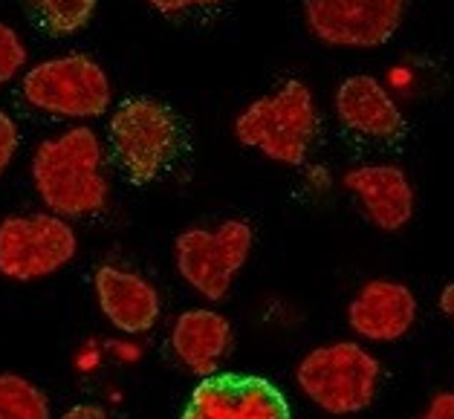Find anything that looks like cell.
Segmentation results:
<instances>
[{
	"label": "cell",
	"instance_id": "cell-1",
	"mask_svg": "<svg viewBox=\"0 0 454 419\" xmlns=\"http://www.w3.org/2000/svg\"><path fill=\"white\" fill-rule=\"evenodd\" d=\"M32 185L41 203L64 220L105 212L110 185L96 130L79 125L43 139L32 153Z\"/></svg>",
	"mask_w": 454,
	"mask_h": 419
},
{
	"label": "cell",
	"instance_id": "cell-2",
	"mask_svg": "<svg viewBox=\"0 0 454 419\" xmlns=\"http://www.w3.org/2000/svg\"><path fill=\"white\" fill-rule=\"evenodd\" d=\"M316 130V98L301 79H286L278 90L254 98L235 119V139L243 148L261 151L267 159L290 168L307 162Z\"/></svg>",
	"mask_w": 454,
	"mask_h": 419
},
{
	"label": "cell",
	"instance_id": "cell-3",
	"mask_svg": "<svg viewBox=\"0 0 454 419\" xmlns=\"http://www.w3.org/2000/svg\"><path fill=\"white\" fill-rule=\"evenodd\" d=\"M119 168L130 182L148 185L171 168L185 145V130L174 110L151 96L119 102L107 125Z\"/></svg>",
	"mask_w": 454,
	"mask_h": 419
},
{
	"label": "cell",
	"instance_id": "cell-4",
	"mask_svg": "<svg viewBox=\"0 0 454 419\" xmlns=\"http://www.w3.org/2000/svg\"><path fill=\"white\" fill-rule=\"evenodd\" d=\"M382 368L371 350L356 341L318 345L298 361L295 382L316 407L333 416L362 414L380 391Z\"/></svg>",
	"mask_w": 454,
	"mask_h": 419
},
{
	"label": "cell",
	"instance_id": "cell-5",
	"mask_svg": "<svg viewBox=\"0 0 454 419\" xmlns=\"http://www.w3.org/2000/svg\"><path fill=\"white\" fill-rule=\"evenodd\" d=\"M24 98L50 116L98 119L114 102V84L90 55L70 52L35 64L24 75Z\"/></svg>",
	"mask_w": 454,
	"mask_h": 419
},
{
	"label": "cell",
	"instance_id": "cell-6",
	"mask_svg": "<svg viewBox=\"0 0 454 419\" xmlns=\"http://www.w3.org/2000/svg\"><path fill=\"white\" fill-rule=\"evenodd\" d=\"M252 246L254 231L247 220H223L215 229L194 226L174 240V263L194 292L208 301H220L247 267Z\"/></svg>",
	"mask_w": 454,
	"mask_h": 419
},
{
	"label": "cell",
	"instance_id": "cell-7",
	"mask_svg": "<svg viewBox=\"0 0 454 419\" xmlns=\"http://www.w3.org/2000/svg\"><path fill=\"white\" fill-rule=\"evenodd\" d=\"M79 252L73 226L59 214H12L0 220V275L18 283L61 272Z\"/></svg>",
	"mask_w": 454,
	"mask_h": 419
},
{
	"label": "cell",
	"instance_id": "cell-8",
	"mask_svg": "<svg viewBox=\"0 0 454 419\" xmlns=\"http://www.w3.org/2000/svg\"><path fill=\"white\" fill-rule=\"evenodd\" d=\"M405 0H304L309 35L339 50L385 47L403 27Z\"/></svg>",
	"mask_w": 454,
	"mask_h": 419
},
{
	"label": "cell",
	"instance_id": "cell-9",
	"mask_svg": "<svg viewBox=\"0 0 454 419\" xmlns=\"http://www.w3.org/2000/svg\"><path fill=\"white\" fill-rule=\"evenodd\" d=\"M180 419H293V411L270 379L217 370L192 391Z\"/></svg>",
	"mask_w": 454,
	"mask_h": 419
},
{
	"label": "cell",
	"instance_id": "cell-10",
	"mask_svg": "<svg viewBox=\"0 0 454 419\" xmlns=\"http://www.w3.org/2000/svg\"><path fill=\"white\" fill-rule=\"evenodd\" d=\"M417 295L408 283L373 278L348 304V327L364 341H400L417 324Z\"/></svg>",
	"mask_w": 454,
	"mask_h": 419
},
{
	"label": "cell",
	"instance_id": "cell-11",
	"mask_svg": "<svg viewBox=\"0 0 454 419\" xmlns=\"http://www.w3.org/2000/svg\"><path fill=\"white\" fill-rule=\"evenodd\" d=\"M345 189L356 197L364 217L371 223L394 235V231L405 229L411 223L414 208H417V194L414 185L408 180V174L400 165H356L345 174Z\"/></svg>",
	"mask_w": 454,
	"mask_h": 419
},
{
	"label": "cell",
	"instance_id": "cell-12",
	"mask_svg": "<svg viewBox=\"0 0 454 419\" xmlns=\"http://www.w3.org/2000/svg\"><path fill=\"white\" fill-rule=\"evenodd\" d=\"M93 286L98 298V310L121 333L139 336L157 327L162 313V298L145 275L105 263V267L96 269Z\"/></svg>",
	"mask_w": 454,
	"mask_h": 419
},
{
	"label": "cell",
	"instance_id": "cell-13",
	"mask_svg": "<svg viewBox=\"0 0 454 419\" xmlns=\"http://www.w3.org/2000/svg\"><path fill=\"white\" fill-rule=\"evenodd\" d=\"M336 116L350 134L391 142L403 136L405 119L391 90L373 75H350L336 90Z\"/></svg>",
	"mask_w": 454,
	"mask_h": 419
},
{
	"label": "cell",
	"instance_id": "cell-14",
	"mask_svg": "<svg viewBox=\"0 0 454 419\" xmlns=\"http://www.w3.org/2000/svg\"><path fill=\"white\" fill-rule=\"evenodd\" d=\"M229 347H231V324L226 315H220L217 310H206V306H197V310H185L176 315V322L171 327V350L176 361L192 370L194 376L206 379L217 373Z\"/></svg>",
	"mask_w": 454,
	"mask_h": 419
},
{
	"label": "cell",
	"instance_id": "cell-15",
	"mask_svg": "<svg viewBox=\"0 0 454 419\" xmlns=\"http://www.w3.org/2000/svg\"><path fill=\"white\" fill-rule=\"evenodd\" d=\"M0 419H50V400L35 382L0 373Z\"/></svg>",
	"mask_w": 454,
	"mask_h": 419
},
{
	"label": "cell",
	"instance_id": "cell-16",
	"mask_svg": "<svg viewBox=\"0 0 454 419\" xmlns=\"http://www.w3.org/2000/svg\"><path fill=\"white\" fill-rule=\"evenodd\" d=\"M29 4L50 35L67 38L90 24L98 0H29Z\"/></svg>",
	"mask_w": 454,
	"mask_h": 419
},
{
	"label": "cell",
	"instance_id": "cell-17",
	"mask_svg": "<svg viewBox=\"0 0 454 419\" xmlns=\"http://www.w3.org/2000/svg\"><path fill=\"white\" fill-rule=\"evenodd\" d=\"M27 67V43L9 24H0V84L12 81Z\"/></svg>",
	"mask_w": 454,
	"mask_h": 419
},
{
	"label": "cell",
	"instance_id": "cell-18",
	"mask_svg": "<svg viewBox=\"0 0 454 419\" xmlns=\"http://www.w3.org/2000/svg\"><path fill=\"white\" fill-rule=\"evenodd\" d=\"M18 145H20L18 125L12 122V119H9V113L0 110V176H4V171L9 168V165H12Z\"/></svg>",
	"mask_w": 454,
	"mask_h": 419
},
{
	"label": "cell",
	"instance_id": "cell-19",
	"mask_svg": "<svg viewBox=\"0 0 454 419\" xmlns=\"http://www.w3.org/2000/svg\"><path fill=\"white\" fill-rule=\"evenodd\" d=\"M417 419H454V391H440Z\"/></svg>",
	"mask_w": 454,
	"mask_h": 419
},
{
	"label": "cell",
	"instance_id": "cell-20",
	"mask_svg": "<svg viewBox=\"0 0 454 419\" xmlns=\"http://www.w3.org/2000/svg\"><path fill=\"white\" fill-rule=\"evenodd\" d=\"M160 15H180L188 9H200V6H215L220 0H148Z\"/></svg>",
	"mask_w": 454,
	"mask_h": 419
},
{
	"label": "cell",
	"instance_id": "cell-21",
	"mask_svg": "<svg viewBox=\"0 0 454 419\" xmlns=\"http://www.w3.org/2000/svg\"><path fill=\"white\" fill-rule=\"evenodd\" d=\"M61 419H110V416L98 405H73L70 411H64Z\"/></svg>",
	"mask_w": 454,
	"mask_h": 419
},
{
	"label": "cell",
	"instance_id": "cell-22",
	"mask_svg": "<svg viewBox=\"0 0 454 419\" xmlns=\"http://www.w3.org/2000/svg\"><path fill=\"white\" fill-rule=\"evenodd\" d=\"M440 310L454 324V283L442 286V292H440Z\"/></svg>",
	"mask_w": 454,
	"mask_h": 419
}]
</instances>
